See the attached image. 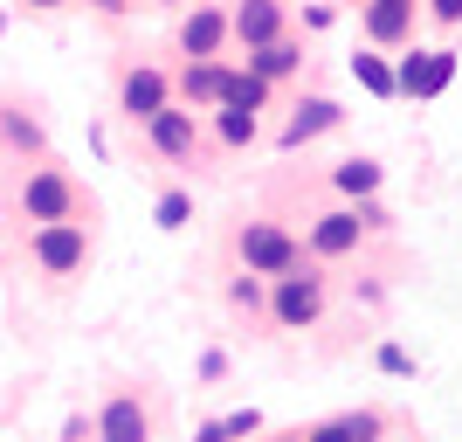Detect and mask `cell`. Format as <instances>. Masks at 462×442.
I'll return each mask as SVG.
<instances>
[{
  "mask_svg": "<svg viewBox=\"0 0 462 442\" xmlns=\"http://www.w3.org/2000/svg\"><path fill=\"white\" fill-rule=\"evenodd\" d=\"M187 214H193V201H187V193H166V201H159V229H180Z\"/></svg>",
  "mask_w": 462,
  "mask_h": 442,
  "instance_id": "obj_21",
  "label": "cell"
},
{
  "mask_svg": "<svg viewBox=\"0 0 462 442\" xmlns=\"http://www.w3.org/2000/svg\"><path fill=\"white\" fill-rule=\"evenodd\" d=\"M297 442H304V436H297Z\"/></svg>",
  "mask_w": 462,
  "mask_h": 442,
  "instance_id": "obj_27",
  "label": "cell"
},
{
  "mask_svg": "<svg viewBox=\"0 0 462 442\" xmlns=\"http://www.w3.org/2000/svg\"><path fill=\"white\" fill-rule=\"evenodd\" d=\"M318 311H325L318 277H283V290H276V318H283V325H310Z\"/></svg>",
  "mask_w": 462,
  "mask_h": 442,
  "instance_id": "obj_2",
  "label": "cell"
},
{
  "mask_svg": "<svg viewBox=\"0 0 462 442\" xmlns=\"http://www.w3.org/2000/svg\"><path fill=\"white\" fill-rule=\"evenodd\" d=\"M283 70H297V49H290V42H263V49H255V77H283Z\"/></svg>",
  "mask_w": 462,
  "mask_h": 442,
  "instance_id": "obj_16",
  "label": "cell"
},
{
  "mask_svg": "<svg viewBox=\"0 0 462 442\" xmlns=\"http://www.w3.org/2000/svg\"><path fill=\"white\" fill-rule=\"evenodd\" d=\"M28 7H62V0H28Z\"/></svg>",
  "mask_w": 462,
  "mask_h": 442,
  "instance_id": "obj_25",
  "label": "cell"
},
{
  "mask_svg": "<svg viewBox=\"0 0 462 442\" xmlns=\"http://www.w3.org/2000/svg\"><path fill=\"white\" fill-rule=\"evenodd\" d=\"M235 28H242V42H249V49H263V42L276 35V7H270V0H249V7H242V21H235Z\"/></svg>",
  "mask_w": 462,
  "mask_h": 442,
  "instance_id": "obj_12",
  "label": "cell"
},
{
  "mask_svg": "<svg viewBox=\"0 0 462 442\" xmlns=\"http://www.w3.org/2000/svg\"><path fill=\"white\" fill-rule=\"evenodd\" d=\"M338 187L346 193H373L380 187V166H373V159H346V166H338Z\"/></svg>",
  "mask_w": 462,
  "mask_h": 442,
  "instance_id": "obj_17",
  "label": "cell"
},
{
  "mask_svg": "<svg viewBox=\"0 0 462 442\" xmlns=\"http://www.w3.org/2000/svg\"><path fill=\"white\" fill-rule=\"evenodd\" d=\"M407 14H414V0H373L366 28H373L380 42H401V35H407Z\"/></svg>",
  "mask_w": 462,
  "mask_h": 442,
  "instance_id": "obj_11",
  "label": "cell"
},
{
  "mask_svg": "<svg viewBox=\"0 0 462 442\" xmlns=\"http://www.w3.org/2000/svg\"><path fill=\"white\" fill-rule=\"evenodd\" d=\"M187 97H221V70H214V62H193L187 70Z\"/></svg>",
  "mask_w": 462,
  "mask_h": 442,
  "instance_id": "obj_20",
  "label": "cell"
},
{
  "mask_svg": "<svg viewBox=\"0 0 462 442\" xmlns=\"http://www.w3.org/2000/svg\"><path fill=\"white\" fill-rule=\"evenodd\" d=\"M359 221H366V214H325V221H318V249L346 256L352 242H359Z\"/></svg>",
  "mask_w": 462,
  "mask_h": 442,
  "instance_id": "obj_10",
  "label": "cell"
},
{
  "mask_svg": "<svg viewBox=\"0 0 462 442\" xmlns=\"http://www.w3.org/2000/svg\"><path fill=\"white\" fill-rule=\"evenodd\" d=\"M263 90H270V83L255 77H221V104H235V111H255V104H263Z\"/></svg>",
  "mask_w": 462,
  "mask_h": 442,
  "instance_id": "obj_15",
  "label": "cell"
},
{
  "mask_svg": "<svg viewBox=\"0 0 462 442\" xmlns=\"http://www.w3.org/2000/svg\"><path fill=\"white\" fill-rule=\"evenodd\" d=\"M373 436H380V422H373V415H346V422H325L310 442H373Z\"/></svg>",
  "mask_w": 462,
  "mask_h": 442,
  "instance_id": "obj_13",
  "label": "cell"
},
{
  "mask_svg": "<svg viewBox=\"0 0 462 442\" xmlns=\"http://www.w3.org/2000/svg\"><path fill=\"white\" fill-rule=\"evenodd\" d=\"M0 28H7V21H0Z\"/></svg>",
  "mask_w": 462,
  "mask_h": 442,
  "instance_id": "obj_26",
  "label": "cell"
},
{
  "mask_svg": "<svg viewBox=\"0 0 462 442\" xmlns=\"http://www.w3.org/2000/svg\"><path fill=\"white\" fill-rule=\"evenodd\" d=\"M145 125H152V146H159L166 159H187V153H193V118H187V111H166V104H159Z\"/></svg>",
  "mask_w": 462,
  "mask_h": 442,
  "instance_id": "obj_5",
  "label": "cell"
},
{
  "mask_svg": "<svg viewBox=\"0 0 462 442\" xmlns=\"http://www.w3.org/2000/svg\"><path fill=\"white\" fill-rule=\"evenodd\" d=\"M435 14H442V21H462V0H435Z\"/></svg>",
  "mask_w": 462,
  "mask_h": 442,
  "instance_id": "obj_23",
  "label": "cell"
},
{
  "mask_svg": "<svg viewBox=\"0 0 462 442\" xmlns=\"http://www.w3.org/2000/svg\"><path fill=\"white\" fill-rule=\"evenodd\" d=\"M193 442H228V428H221V422H208V428H200Z\"/></svg>",
  "mask_w": 462,
  "mask_h": 442,
  "instance_id": "obj_24",
  "label": "cell"
},
{
  "mask_svg": "<svg viewBox=\"0 0 462 442\" xmlns=\"http://www.w3.org/2000/svg\"><path fill=\"white\" fill-rule=\"evenodd\" d=\"M242 256H249V269H270V277L297 269V249H290L276 229H249V235H242Z\"/></svg>",
  "mask_w": 462,
  "mask_h": 442,
  "instance_id": "obj_4",
  "label": "cell"
},
{
  "mask_svg": "<svg viewBox=\"0 0 462 442\" xmlns=\"http://www.w3.org/2000/svg\"><path fill=\"white\" fill-rule=\"evenodd\" d=\"M97 436L104 442H145V408L125 394V401H111L104 408V422H97Z\"/></svg>",
  "mask_w": 462,
  "mask_h": 442,
  "instance_id": "obj_7",
  "label": "cell"
},
{
  "mask_svg": "<svg viewBox=\"0 0 462 442\" xmlns=\"http://www.w3.org/2000/svg\"><path fill=\"white\" fill-rule=\"evenodd\" d=\"M380 366H386V373H414V360H407L401 346H380Z\"/></svg>",
  "mask_w": 462,
  "mask_h": 442,
  "instance_id": "obj_22",
  "label": "cell"
},
{
  "mask_svg": "<svg viewBox=\"0 0 462 442\" xmlns=\"http://www.w3.org/2000/svg\"><path fill=\"white\" fill-rule=\"evenodd\" d=\"M448 77H456V56L448 49H421V56H407L401 62V90H414V97H435V90H448Z\"/></svg>",
  "mask_w": 462,
  "mask_h": 442,
  "instance_id": "obj_1",
  "label": "cell"
},
{
  "mask_svg": "<svg viewBox=\"0 0 462 442\" xmlns=\"http://www.w3.org/2000/svg\"><path fill=\"white\" fill-rule=\"evenodd\" d=\"M221 138H228V146H249L255 138V111H235L228 104V111H221Z\"/></svg>",
  "mask_w": 462,
  "mask_h": 442,
  "instance_id": "obj_19",
  "label": "cell"
},
{
  "mask_svg": "<svg viewBox=\"0 0 462 442\" xmlns=\"http://www.w3.org/2000/svg\"><path fill=\"white\" fill-rule=\"evenodd\" d=\"M35 256H42L49 269H77V263H83V229H69V221H42Z\"/></svg>",
  "mask_w": 462,
  "mask_h": 442,
  "instance_id": "obj_3",
  "label": "cell"
},
{
  "mask_svg": "<svg viewBox=\"0 0 462 442\" xmlns=\"http://www.w3.org/2000/svg\"><path fill=\"white\" fill-rule=\"evenodd\" d=\"M338 125V104H325V97H310L304 111L290 118V132H283V146H304V138H318V132H331Z\"/></svg>",
  "mask_w": 462,
  "mask_h": 442,
  "instance_id": "obj_8",
  "label": "cell"
},
{
  "mask_svg": "<svg viewBox=\"0 0 462 442\" xmlns=\"http://www.w3.org/2000/svg\"><path fill=\"white\" fill-rule=\"evenodd\" d=\"M159 104H166V83H159L152 70H138V77H125V111H132V118H152Z\"/></svg>",
  "mask_w": 462,
  "mask_h": 442,
  "instance_id": "obj_9",
  "label": "cell"
},
{
  "mask_svg": "<svg viewBox=\"0 0 462 442\" xmlns=\"http://www.w3.org/2000/svg\"><path fill=\"white\" fill-rule=\"evenodd\" d=\"M214 49H221V14L200 7V14L187 21V56H214Z\"/></svg>",
  "mask_w": 462,
  "mask_h": 442,
  "instance_id": "obj_14",
  "label": "cell"
},
{
  "mask_svg": "<svg viewBox=\"0 0 462 442\" xmlns=\"http://www.w3.org/2000/svg\"><path fill=\"white\" fill-rule=\"evenodd\" d=\"M352 77L366 83L373 97H393V77H386V62H380V56H359V62H352Z\"/></svg>",
  "mask_w": 462,
  "mask_h": 442,
  "instance_id": "obj_18",
  "label": "cell"
},
{
  "mask_svg": "<svg viewBox=\"0 0 462 442\" xmlns=\"http://www.w3.org/2000/svg\"><path fill=\"white\" fill-rule=\"evenodd\" d=\"M21 201H28L35 221H62V214H69V187H62V174H35Z\"/></svg>",
  "mask_w": 462,
  "mask_h": 442,
  "instance_id": "obj_6",
  "label": "cell"
}]
</instances>
